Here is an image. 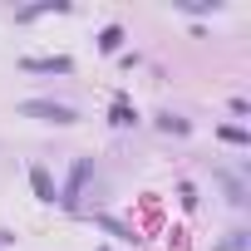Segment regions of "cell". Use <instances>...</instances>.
I'll return each instance as SVG.
<instances>
[{
    "mask_svg": "<svg viewBox=\"0 0 251 251\" xmlns=\"http://www.w3.org/2000/svg\"><path fill=\"white\" fill-rule=\"evenodd\" d=\"M20 113H30V118H45V123H74V118H79L69 103H50V99H30V103H20Z\"/></svg>",
    "mask_w": 251,
    "mask_h": 251,
    "instance_id": "1",
    "label": "cell"
},
{
    "mask_svg": "<svg viewBox=\"0 0 251 251\" xmlns=\"http://www.w3.org/2000/svg\"><path fill=\"white\" fill-rule=\"evenodd\" d=\"M99 45H103V50H108V54H113V50H118V45H123V30H118V25H108V30H103V40H99Z\"/></svg>",
    "mask_w": 251,
    "mask_h": 251,
    "instance_id": "4",
    "label": "cell"
},
{
    "mask_svg": "<svg viewBox=\"0 0 251 251\" xmlns=\"http://www.w3.org/2000/svg\"><path fill=\"white\" fill-rule=\"evenodd\" d=\"M133 118H138V113H133L128 103H113V123H133Z\"/></svg>",
    "mask_w": 251,
    "mask_h": 251,
    "instance_id": "5",
    "label": "cell"
},
{
    "mask_svg": "<svg viewBox=\"0 0 251 251\" xmlns=\"http://www.w3.org/2000/svg\"><path fill=\"white\" fill-rule=\"evenodd\" d=\"M25 69L30 74H69V59L64 54H54V59H25Z\"/></svg>",
    "mask_w": 251,
    "mask_h": 251,
    "instance_id": "2",
    "label": "cell"
},
{
    "mask_svg": "<svg viewBox=\"0 0 251 251\" xmlns=\"http://www.w3.org/2000/svg\"><path fill=\"white\" fill-rule=\"evenodd\" d=\"M30 182H35V192H40L45 202H54V182H50V173H45V168H35V173H30Z\"/></svg>",
    "mask_w": 251,
    "mask_h": 251,
    "instance_id": "3",
    "label": "cell"
}]
</instances>
